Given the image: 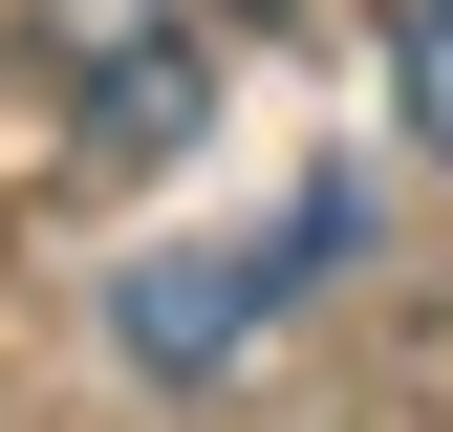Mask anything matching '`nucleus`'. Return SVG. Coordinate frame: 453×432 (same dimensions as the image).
<instances>
[{
	"mask_svg": "<svg viewBox=\"0 0 453 432\" xmlns=\"http://www.w3.org/2000/svg\"><path fill=\"white\" fill-rule=\"evenodd\" d=\"M324 259H346V195H280V216H238V238H195V259H130V282H108V346H130L151 390H216Z\"/></svg>",
	"mask_w": 453,
	"mask_h": 432,
	"instance_id": "obj_1",
	"label": "nucleus"
},
{
	"mask_svg": "<svg viewBox=\"0 0 453 432\" xmlns=\"http://www.w3.org/2000/svg\"><path fill=\"white\" fill-rule=\"evenodd\" d=\"M43 66H65V108L108 151H195V87H216V43L173 22V0H43Z\"/></svg>",
	"mask_w": 453,
	"mask_h": 432,
	"instance_id": "obj_2",
	"label": "nucleus"
},
{
	"mask_svg": "<svg viewBox=\"0 0 453 432\" xmlns=\"http://www.w3.org/2000/svg\"><path fill=\"white\" fill-rule=\"evenodd\" d=\"M388 108H411V151L453 174V0H411V22H388Z\"/></svg>",
	"mask_w": 453,
	"mask_h": 432,
	"instance_id": "obj_3",
	"label": "nucleus"
}]
</instances>
